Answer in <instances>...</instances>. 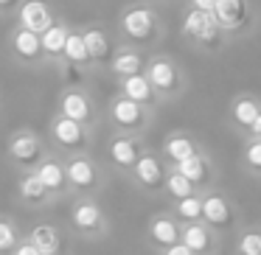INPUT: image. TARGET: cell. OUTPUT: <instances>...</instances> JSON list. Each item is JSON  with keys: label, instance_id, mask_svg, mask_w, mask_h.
<instances>
[{"label": "cell", "instance_id": "obj_1", "mask_svg": "<svg viewBox=\"0 0 261 255\" xmlns=\"http://www.w3.org/2000/svg\"><path fill=\"white\" fill-rule=\"evenodd\" d=\"M65 168H68L70 199H98L110 185V168L90 152L65 157Z\"/></svg>", "mask_w": 261, "mask_h": 255}, {"label": "cell", "instance_id": "obj_2", "mask_svg": "<svg viewBox=\"0 0 261 255\" xmlns=\"http://www.w3.org/2000/svg\"><path fill=\"white\" fill-rule=\"evenodd\" d=\"M68 230L82 241H104L113 230L110 213L98 199H70L68 202Z\"/></svg>", "mask_w": 261, "mask_h": 255}, {"label": "cell", "instance_id": "obj_3", "mask_svg": "<svg viewBox=\"0 0 261 255\" xmlns=\"http://www.w3.org/2000/svg\"><path fill=\"white\" fill-rule=\"evenodd\" d=\"M169 174H171L169 160L160 152H154V149H146V154L138 160V165L126 174V182L143 199L158 202V199L166 196V180H169Z\"/></svg>", "mask_w": 261, "mask_h": 255}, {"label": "cell", "instance_id": "obj_4", "mask_svg": "<svg viewBox=\"0 0 261 255\" xmlns=\"http://www.w3.org/2000/svg\"><path fill=\"white\" fill-rule=\"evenodd\" d=\"M96 129H90V126L79 124V121H70L65 118V115H54L51 124H48V146H51L54 154H59V157H70V154H85L93 149V143H96Z\"/></svg>", "mask_w": 261, "mask_h": 255}, {"label": "cell", "instance_id": "obj_5", "mask_svg": "<svg viewBox=\"0 0 261 255\" xmlns=\"http://www.w3.org/2000/svg\"><path fill=\"white\" fill-rule=\"evenodd\" d=\"M51 152L48 140L40 135V132L29 129H14L12 135L6 137V160L14 168V174H25V171H37V165L42 163V157Z\"/></svg>", "mask_w": 261, "mask_h": 255}, {"label": "cell", "instance_id": "obj_6", "mask_svg": "<svg viewBox=\"0 0 261 255\" xmlns=\"http://www.w3.org/2000/svg\"><path fill=\"white\" fill-rule=\"evenodd\" d=\"M202 221L208 227H214L219 236H227V233H239L242 230V210L239 205L230 199V193L222 191V188H214V191L202 193Z\"/></svg>", "mask_w": 261, "mask_h": 255}, {"label": "cell", "instance_id": "obj_7", "mask_svg": "<svg viewBox=\"0 0 261 255\" xmlns=\"http://www.w3.org/2000/svg\"><path fill=\"white\" fill-rule=\"evenodd\" d=\"M107 124L113 126V132L143 137L146 129L152 126V109L143 107V104L129 101V98H124V96H115L113 101L107 104Z\"/></svg>", "mask_w": 261, "mask_h": 255}, {"label": "cell", "instance_id": "obj_8", "mask_svg": "<svg viewBox=\"0 0 261 255\" xmlns=\"http://www.w3.org/2000/svg\"><path fill=\"white\" fill-rule=\"evenodd\" d=\"M149 143L143 137L135 135H121V132H113L104 143V165L115 174H129L132 168L138 165V160L146 154Z\"/></svg>", "mask_w": 261, "mask_h": 255}, {"label": "cell", "instance_id": "obj_9", "mask_svg": "<svg viewBox=\"0 0 261 255\" xmlns=\"http://www.w3.org/2000/svg\"><path fill=\"white\" fill-rule=\"evenodd\" d=\"M182 236V224L169 213V210H158L154 216H149L146 221V233H143V241L152 249L154 255H163L166 249L177 247Z\"/></svg>", "mask_w": 261, "mask_h": 255}, {"label": "cell", "instance_id": "obj_10", "mask_svg": "<svg viewBox=\"0 0 261 255\" xmlns=\"http://www.w3.org/2000/svg\"><path fill=\"white\" fill-rule=\"evenodd\" d=\"M171 168L180 171V174L197 188V193H208V191H214V188H219V165H216V160L211 157L205 149L199 154H194V157H188L186 163L171 165Z\"/></svg>", "mask_w": 261, "mask_h": 255}, {"label": "cell", "instance_id": "obj_11", "mask_svg": "<svg viewBox=\"0 0 261 255\" xmlns=\"http://www.w3.org/2000/svg\"><path fill=\"white\" fill-rule=\"evenodd\" d=\"M14 202L23 205L25 210H51L57 199L51 196L45 182L37 177V171H25L14 180Z\"/></svg>", "mask_w": 261, "mask_h": 255}, {"label": "cell", "instance_id": "obj_12", "mask_svg": "<svg viewBox=\"0 0 261 255\" xmlns=\"http://www.w3.org/2000/svg\"><path fill=\"white\" fill-rule=\"evenodd\" d=\"M146 79H149V84H152V90H154V96H158V98H174V96H180L182 84H186L180 68H177L171 59H166V56H158V59H152V62H149Z\"/></svg>", "mask_w": 261, "mask_h": 255}, {"label": "cell", "instance_id": "obj_13", "mask_svg": "<svg viewBox=\"0 0 261 255\" xmlns=\"http://www.w3.org/2000/svg\"><path fill=\"white\" fill-rule=\"evenodd\" d=\"M37 177L45 182V188L51 191V196L59 202H70V185H68V168H65V157L48 152L42 157V163L37 165Z\"/></svg>", "mask_w": 261, "mask_h": 255}, {"label": "cell", "instance_id": "obj_14", "mask_svg": "<svg viewBox=\"0 0 261 255\" xmlns=\"http://www.w3.org/2000/svg\"><path fill=\"white\" fill-rule=\"evenodd\" d=\"M222 238L225 236H219L205 221H194V224H182L180 244L188 247L194 255H222Z\"/></svg>", "mask_w": 261, "mask_h": 255}, {"label": "cell", "instance_id": "obj_15", "mask_svg": "<svg viewBox=\"0 0 261 255\" xmlns=\"http://www.w3.org/2000/svg\"><path fill=\"white\" fill-rule=\"evenodd\" d=\"M59 115H65L70 121H79V124L90 126V129L98 126V109L85 90H65L59 96Z\"/></svg>", "mask_w": 261, "mask_h": 255}, {"label": "cell", "instance_id": "obj_16", "mask_svg": "<svg viewBox=\"0 0 261 255\" xmlns=\"http://www.w3.org/2000/svg\"><path fill=\"white\" fill-rule=\"evenodd\" d=\"M182 34L197 40L199 45H205V48L219 45V25H216V20L211 12L191 9V12L186 14V20H182Z\"/></svg>", "mask_w": 261, "mask_h": 255}, {"label": "cell", "instance_id": "obj_17", "mask_svg": "<svg viewBox=\"0 0 261 255\" xmlns=\"http://www.w3.org/2000/svg\"><path fill=\"white\" fill-rule=\"evenodd\" d=\"M199 152H202V143L186 129L169 132V135L163 137V143H160V154L169 160V165H180V163H186L188 157H194V154H199Z\"/></svg>", "mask_w": 261, "mask_h": 255}, {"label": "cell", "instance_id": "obj_18", "mask_svg": "<svg viewBox=\"0 0 261 255\" xmlns=\"http://www.w3.org/2000/svg\"><path fill=\"white\" fill-rule=\"evenodd\" d=\"M25 238H29L42 255H59L62 252L65 233H62V227L54 224V221H37V224H31L29 230H25Z\"/></svg>", "mask_w": 261, "mask_h": 255}, {"label": "cell", "instance_id": "obj_19", "mask_svg": "<svg viewBox=\"0 0 261 255\" xmlns=\"http://www.w3.org/2000/svg\"><path fill=\"white\" fill-rule=\"evenodd\" d=\"M261 115V101L255 96H236L230 104V124L242 137H247L250 126L255 124V118Z\"/></svg>", "mask_w": 261, "mask_h": 255}, {"label": "cell", "instance_id": "obj_20", "mask_svg": "<svg viewBox=\"0 0 261 255\" xmlns=\"http://www.w3.org/2000/svg\"><path fill=\"white\" fill-rule=\"evenodd\" d=\"M121 29H124V34L129 37V40L146 42V40H152V37H154V17H152L149 9H132V12L124 14Z\"/></svg>", "mask_w": 261, "mask_h": 255}, {"label": "cell", "instance_id": "obj_21", "mask_svg": "<svg viewBox=\"0 0 261 255\" xmlns=\"http://www.w3.org/2000/svg\"><path fill=\"white\" fill-rule=\"evenodd\" d=\"M20 23H23L25 31H34V34L42 37L54 25V14H51V9H48V3H42V0H29V3H23V9H20Z\"/></svg>", "mask_w": 261, "mask_h": 255}, {"label": "cell", "instance_id": "obj_22", "mask_svg": "<svg viewBox=\"0 0 261 255\" xmlns=\"http://www.w3.org/2000/svg\"><path fill=\"white\" fill-rule=\"evenodd\" d=\"M214 20L219 29H242L244 20H247V0H216L214 6Z\"/></svg>", "mask_w": 261, "mask_h": 255}, {"label": "cell", "instance_id": "obj_23", "mask_svg": "<svg viewBox=\"0 0 261 255\" xmlns=\"http://www.w3.org/2000/svg\"><path fill=\"white\" fill-rule=\"evenodd\" d=\"M121 96L129 98V101H135V104H143V107H149V109H154V104H158V96H154L146 73L121 79Z\"/></svg>", "mask_w": 261, "mask_h": 255}, {"label": "cell", "instance_id": "obj_24", "mask_svg": "<svg viewBox=\"0 0 261 255\" xmlns=\"http://www.w3.org/2000/svg\"><path fill=\"white\" fill-rule=\"evenodd\" d=\"M12 48L23 62H40L42 59V40H40V34H34V31L17 29L14 37H12Z\"/></svg>", "mask_w": 261, "mask_h": 255}, {"label": "cell", "instance_id": "obj_25", "mask_svg": "<svg viewBox=\"0 0 261 255\" xmlns=\"http://www.w3.org/2000/svg\"><path fill=\"white\" fill-rule=\"evenodd\" d=\"M239 165L247 177L261 180V140L258 137H244L239 149Z\"/></svg>", "mask_w": 261, "mask_h": 255}, {"label": "cell", "instance_id": "obj_26", "mask_svg": "<svg viewBox=\"0 0 261 255\" xmlns=\"http://www.w3.org/2000/svg\"><path fill=\"white\" fill-rule=\"evenodd\" d=\"M169 213L174 216L180 224L202 221V193H194V196H186V199H180V202H171Z\"/></svg>", "mask_w": 261, "mask_h": 255}, {"label": "cell", "instance_id": "obj_27", "mask_svg": "<svg viewBox=\"0 0 261 255\" xmlns=\"http://www.w3.org/2000/svg\"><path fill=\"white\" fill-rule=\"evenodd\" d=\"M110 70L118 79H129V76L143 73V56L138 51H118L110 59Z\"/></svg>", "mask_w": 261, "mask_h": 255}, {"label": "cell", "instance_id": "obj_28", "mask_svg": "<svg viewBox=\"0 0 261 255\" xmlns=\"http://www.w3.org/2000/svg\"><path fill=\"white\" fill-rule=\"evenodd\" d=\"M25 238L23 227L17 224V219L9 213H0V255H12L14 247Z\"/></svg>", "mask_w": 261, "mask_h": 255}, {"label": "cell", "instance_id": "obj_29", "mask_svg": "<svg viewBox=\"0 0 261 255\" xmlns=\"http://www.w3.org/2000/svg\"><path fill=\"white\" fill-rule=\"evenodd\" d=\"M233 255H261V224H244L236 233Z\"/></svg>", "mask_w": 261, "mask_h": 255}, {"label": "cell", "instance_id": "obj_30", "mask_svg": "<svg viewBox=\"0 0 261 255\" xmlns=\"http://www.w3.org/2000/svg\"><path fill=\"white\" fill-rule=\"evenodd\" d=\"M68 37H70V31L65 29V25H51V29L40 37L42 40V53H48V56H62L65 45H68Z\"/></svg>", "mask_w": 261, "mask_h": 255}, {"label": "cell", "instance_id": "obj_31", "mask_svg": "<svg viewBox=\"0 0 261 255\" xmlns=\"http://www.w3.org/2000/svg\"><path fill=\"white\" fill-rule=\"evenodd\" d=\"M85 45H87V53H90V62H104V59H110V40L104 31L98 29H90L85 31Z\"/></svg>", "mask_w": 261, "mask_h": 255}, {"label": "cell", "instance_id": "obj_32", "mask_svg": "<svg viewBox=\"0 0 261 255\" xmlns=\"http://www.w3.org/2000/svg\"><path fill=\"white\" fill-rule=\"evenodd\" d=\"M62 56H65V62H68V65H73L76 70H79V68H85V65L90 62V53H87L85 37H82V34H70Z\"/></svg>", "mask_w": 261, "mask_h": 255}, {"label": "cell", "instance_id": "obj_33", "mask_svg": "<svg viewBox=\"0 0 261 255\" xmlns=\"http://www.w3.org/2000/svg\"><path fill=\"white\" fill-rule=\"evenodd\" d=\"M194 193H197V188H194L191 182L180 174V171L171 168L169 180H166V199H169V202H180V199L194 196Z\"/></svg>", "mask_w": 261, "mask_h": 255}, {"label": "cell", "instance_id": "obj_34", "mask_svg": "<svg viewBox=\"0 0 261 255\" xmlns=\"http://www.w3.org/2000/svg\"><path fill=\"white\" fill-rule=\"evenodd\" d=\"M12 255H42V252L29 241V238H23V241H20L17 247H14V252H12Z\"/></svg>", "mask_w": 261, "mask_h": 255}, {"label": "cell", "instance_id": "obj_35", "mask_svg": "<svg viewBox=\"0 0 261 255\" xmlns=\"http://www.w3.org/2000/svg\"><path fill=\"white\" fill-rule=\"evenodd\" d=\"M191 3L199 12H214V6H216V0H191Z\"/></svg>", "mask_w": 261, "mask_h": 255}, {"label": "cell", "instance_id": "obj_36", "mask_svg": "<svg viewBox=\"0 0 261 255\" xmlns=\"http://www.w3.org/2000/svg\"><path fill=\"white\" fill-rule=\"evenodd\" d=\"M163 255H194V252H191V249H188V247H182V244H177V247L166 249Z\"/></svg>", "mask_w": 261, "mask_h": 255}, {"label": "cell", "instance_id": "obj_37", "mask_svg": "<svg viewBox=\"0 0 261 255\" xmlns=\"http://www.w3.org/2000/svg\"><path fill=\"white\" fill-rule=\"evenodd\" d=\"M247 137H258V140H261V115H258V118H255V124L250 126Z\"/></svg>", "mask_w": 261, "mask_h": 255}, {"label": "cell", "instance_id": "obj_38", "mask_svg": "<svg viewBox=\"0 0 261 255\" xmlns=\"http://www.w3.org/2000/svg\"><path fill=\"white\" fill-rule=\"evenodd\" d=\"M9 3H12V0H0V6H9Z\"/></svg>", "mask_w": 261, "mask_h": 255}, {"label": "cell", "instance_id": "obj_39", "mask_svg": "<svg viewBox=\"0 0 261 255\" xmlns=\"http://www.w3.org/2000/svg\"><path fill=\"white\" fill-rule=\"evenodd\" d=\"M59 255H65V252H59Z\"/></svg>", "mask_w": 261, "mask_h": 255}]
</instances>
